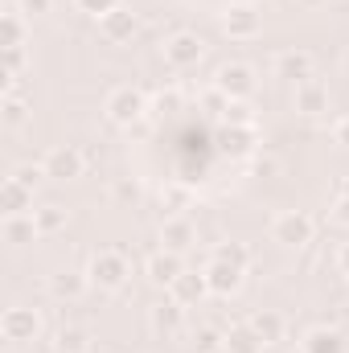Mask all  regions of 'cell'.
I'll list each match as a JSON object with an SVG mask.
<instances>
[{
	"instance_id": "cell-42",
	"label": "cell",
	"mask_w": 349,
	"mask_h": 353,
	"mask_svg": "<svg viewBox=\"0 0 349 353\" xmlns=\"http://www.w3.org/2000/svg\"><path fill=\"white\" fill-rule=\"evenodd\" d=\"M296 4H300V8H325L329 0H296Z\"/></svg>"
},
{
	"instance_id": "cell-41",
	"label": "cell",
	"mask_w": 349,
	"mask_h": 353,
	"mask_svg": "<svg viewBox=\"0 0 349 353\" xmlns=\"http://www.w3.org/2000/svg\"><path fill=\"white\" fill-rule=\"evenodd\" d=\"M337 267L349 275V243H341V251H337Z\"/></svg>"
},
{
	"instance_id": "cell-34",
	"label": "cell",
	"mask_w": 349,
	"mask_h": 353,
	"mask_svg": "<svg viewBox=\"0 0 349 353\" xmlns=\"http://www.w3.org/2000/svg\"><path fill=\"white\" fill-rule=\"evenodd\" d=\"M12 176H17V181H25L29 189H37V185H41V176H46V165H17Z\"/></svg>"
},
{
	"instance_id": "cell-26",
	"label": "cell",
	"mask_w": 349,
	"mask_h": 353,
	"mask_svg": "<svg viewBox=\"0 0 349 353\" xmlns=\"http://www.w3.org/2000/svg\"><path fill=\"white\" fill-rule=\"evenodd\" d=\"M210 259H222V263H235V267H251V247L247 243H239V239H222V243H214V251H210Z\"/></svg>"
},
{
	"instance_id": "cell-10",
	"label": "cell",
	"mask_w": 349,
	"mask_h": 353,
	"mask_svg": "<svg viewBox=\"0 0 349 353\" xmlns=\"http://www.w3.org/2000/svg\"><path fill=\"white\" fill-rule=\"evenodd\" d=\"M271 70H275V79H283V83H292V87L317 79V62H312L308 50H279L275 62H271Z\"/></svg>"
},
{
	"instance_id": "cell-21",
	"label": "cell",
	"mask_w": 349,
	"mask_h": 353,
	"mask_svg": "<svg viewBox=\"0 0 349 353\" xmlns=\"http://www.w3.org/2000/svg\"><path fill=\"white\" fill-rule=\"evenodd\" d=\"M33 239H41L33 214H12V218H4V243H8V247H29Z\"/></svg>"
},
{
	"instance_id": "cell-9",
	"label": "cell",
	"mask_w": 349,
	"mask_h": 353,
	"mask_svg": "<svg viewBox=\"0 0 349 353\" xmlns=\"http://www.w3.org/2000/svg\"><path fill=\"white\" fill-rule=\"evenodd\" d=\"M148 333L157 337V341H173L185 333V304H177L173 296L169 300H157L152 308H148Z\"/></svg>"
},
{
	"instance_id": "cell-2",
	"label": "cell",
	"mask_w": 349,
	"mask_h": 353,
	"mask_svg": "<svg viewBox=\"0 0 349 353\" xmlns=\"http://www.w3.org/2000/svg\"><path fill=\"white\" fill-rule=\"evenodd\" d=\"M87 279H90V288H99V292H119L132 279V263H128V255L119 247H103V251L90 255Z\"/></svg>"
},
{
	"instance_id": "cell-30",
	"label": "cell",
	"mask_w": 349,
	"mask_h": 353,
	"mask_svg": "<svg viewBox=\"0 0 349 353\" xmlns=\"http://www.w3.org/2000/svg\"><path fill=\"white\" fill-rule=\"evenodd\" d=\"M193 350L197 353H226V333H218V329H197V333H193Z\"/></svg>"
},
{
	"instance_id": "cell-13",
	"label": "cell",
	"mask_w": 349,
	"mask_h": 353,
	"mask_svg": "<svg viewBox=\"0 0 349 353\" xmlns=\"http://www.w3.org/2000/svg\"><path fill=\"white\" fill-rule=\"evenodd\" d=\"M169 296H173L177 304H185V308H197L206 296H210V279H206V271H181L177 275V283L169 288Z\"/></svg>"
},
{
	"instance_id": "cell-22",
	"label": "cell",
	"mask_w": 349,
	"mask_h": 353,
	"mask_svg": "<svg viewBox=\"0 0 349 353\" xmlns=\"http://www.w3.org/2000/svg\"><path fill=\"white\" fill-rule=\"evenodd\" d=\"M25 33H29V17L21 8H8L0 17V50H17L25 46Z\"/></svg>"
},
{
	"instance_id": "cell-40",
	"label": "cell",
	"mask_w": 349,
	"mask_h": 353,
	"mask_svg": "<svg viewBox=\"0 0 349 353\" xmlns=\"http://www.w3.org/2000/svg\"><path fill=\"white\" fill-rule=\"evenodd\" d=\"M255 173H275V161H271V157H255Z\"/></svg>"
},
{
	"instance_id": "cell-14",
	"label": "cell",
	"mask_w": 349,
	"mask_h": 353,
	"mask_svg": "<svg viewBox=\"0 0 349 353\" xmlns=\"http://www.w3.org/2000/svg\"><path fill=\"white\" fill-rule=\"evenodd\" d=\"M144 271H148V279H152L157 288H173L177 275L185 271V259H181V251H152L148 263H144Z\"/></svg>"
},
{
	"instance_id": "cell-27",
	"label": "cell",
	"mask_w": 349,
	"mask_h": 353,
	"mask_svg": "<svg viewBox=\"0 0 349 353\" xmlns=\"http://www.w3.org/2000/svg\"><path fill=\"white\" fill-rule=\"evenodd\" d=\"M0 119H4L8 128L25 123V119H29V99H25L21 90H4V103H0Z\"/></svg>"
},
{
	"instance_id": "cell-3",
	"label": "cell",
	"mask_w": 349,
	"mask_h": 353,
	"mask_svg": "<svg viewBox=\"0 0 349 353\" xmlns=\"http://www.w3.org/2000/svg\"><path fill=\"white\" fill-rule=\"evenodd\" d=\"M103 111L115 128H136L144 115H148V94L140 87H115L103 99Z\"/></svg>"
},
{
	"instance_id": "cell-18",
	"label": "cell",
	"mask_w": 349,
	"mask_h": 353,
	"mask_svg": "<svg viewBox=\"0 0 349 353\" xmlns=\"http://www.w3.org/2000/svg\"><path fill=\"white\" fill-rule=\"evenodd\" d=\"M0 210H4V218L33 210V189L25 181H17V176H4L0 181Z\"/></svg>"
},
{
	"instance_id": "cell-44",
	"label": "cell",
	"mask_w": 349,
	"mask_h": 353,
	"mask_svg": "<svg viewBox=\"0 0 349 353\" xmlns=\"http://www.w3.org/2000/svg\"><path fill=\"white\" fill-rule=\"evenodd\" d=\"M4 353H21V345H4Z\"/></svg>"
},
{
	"instance_id": "cell-31",
	"label": "cell",
	"mask_w": 349,
	"mask_h": 353,
	"mask_svg": "<svg viewBox=\"0 0 349 353\" xmlns=\"http://www.w3.org/2000/svg\"><path fill=\"white\" fill-rule=\"evenodd\" d=\"M25 62H29L25 46H17V50H4V79H8V90H12V79H21Z\"/></svg>"
},
{
	"instance_id": "cell-4",
	"label": "cell",
	"mask_w": 349,
	"mask_h": 353,
	"mask_svg": "<svg viewBox=\"0 0 349 353\" xmlns=\"http://www.w3.org/2000/svg\"><path fill=\"white\" fill-rule=\"evenodd\" d=\"M218 25H222V33L230 41H251V37L263 33V12H259V4H251V0H235V4L222 8Z\"/></svg>"
},
{
	"instance_id": "cell-35",
	"label": "cell",
	"mask_w": 349,
	"mask_h": 353,
	"mask_svg": "<svg viewBox=\"0 0 349 353\" xmlns=\"http://www.w3.org/2000/svg\"><path fill=\"white\" fill-rule=\"evenodd\" d=\"M74 4H79L87 17H94V21H99V17H107L111 8H119V0H74Z\"/></svg>"
},
{
	"instance_id": "cell-7",
	"label": "cell",
	"mask_w": 349,
	"mask_h": 353,
	"mask_svg": "<svg viewBox=\"0 0 349 353\" xmlns=\"http://www.w3.org/2000/svg\"><path fill=\"white\" fill-rule=\"evenodd\" d=\"M165 62L173 66V70H193L201 58H206V41H201V33H193V29H181L173 33L169 41H165Z\"/></svg>"
},
{
	"instance_id": "cell-36",
	"label": "cell",
	"mask_w": 349,
	"mask_h": 353,
	"mask_svg": "<svg viewBox=\"0 0 349 353\" xmlns=\"http://www.w3.org/2000/svg\"><path fill=\"white\" fill-rule=\"evenodd\" d=\"M17 8H21L29 21H33V17H46V12L54 8V0H17Z\"/></svg>"
},
{
	"instance_id": "cell-6",
	"label": "cell",
	"mask_w": 349,
	"mask_h": 353,
	"mask_svg": "<svg viewBox=\"0 0 349 353\" xmlns=\"http://www.w3.org/2000/svg\"><path fill=\"white\" fill-rule=\"evenodd\" d=\"M214 87L222 90L230 103H247V99L255 94V87H259V74H255V66H247V62H226V66H218Z\"/></svg>"
},
{
	"instance_id": "cell-15",
	"label": "cell",
	"mask_w": 349,
	"mask_h": 353,
	"mask_svg": "<svg viewBox=\"0 0 349 353\" xmlns=\"http://www.w3.org/2000/svg\"><path fill=\"white\" fill-rule=\"evenodd\" d=\"M243 267L235 263H222V259H210L206 263V279H210V296H235L243 288Z\"/></svg>"
},
{
	"instance_id": "cell-29",
	"label": "cell",
	"mask_w": 349,
	"mask_h": 353,
	"mask_svg": "<svg viewBox=\"0 0 349 353\" xmlns=\"http://www.w3.org/2000/svg\"><path fill=\"white\" fill-rule=\"evenodd\" d=\"M189 201H193V193H189L185 185H165V189H161V205H165L169 214H185Z\"/></svg>"
},
{
	"instance_id": "cell-17",
	"label": "cell",
	"mask_w": 349,
	"mask_h": 353,
	"mask_svg": "<svg viewBox=\"0 0 349 353\" xmlns=\"http://www.w3.org/2000/svg\"><path fill=\"white\" fill-rule=\"evenodd\" d=\"M46 288H50L54 300H66V304H70V300H79V296L90 288V279H87V271H70V267H62V271L50 275Z\"/></svg>"
},
{
	"instance_id": "cell-43",
	"label": "cell",
	"mask_w": 349,
	"mask_h": 353,
	"mask_svg": "<svg viewBox=\"0 0 349 353\" xmlns=\"http://www.w3.org/2000/svg\"><path fill=\"white\" fill-rule=\"evenodd\" d=\"M337 197H349V176H341V185H337Z\"/></svg>"
},
{
	"instance_id": "cell-1",
	"label": "cell",
	"mask_w": 349,
	"mask_h": 353,
	"mask_svg": "<svg viewBox=\"0 0 349 353\" xmlns=\"http://www.w3.org/2000/svg\"><path fill=\"white\" fill-rule=\"evenodd\" d=\"M267 234H271V243H279L288 251H300V247H308L317 239V218L308 210H279L271 218Z\"/></svg>"
},
{
	"instance_id": "cell-20",
	"label": "cell",
	"mask_w": 349,
	"mask_h": 353,
	"mask_svg": "<svg viewBox=\"0 0 349 353\" xmlns=\"http://www.w3.org/2000/svg\"><path fill=\"white\" fill-rule=\"evenodd\" d=\"M300 353H346V341L337 329L329 325H312L304 337H300Z\"/></svg>"
},
{
	"instance_id": "cell-5",
	"label": "cell",
	"mask_w": 349,
	"mask_h": 353,
	"mask_svg": "<svg viewBox=\"0 0 349 353\" xmlns=\"http://www.w3.org/2000/svg\"><path fill=\"white\" fill-rule=\"evenodd\" d=\"M41 312L37 308H29V304H12V308H4V316H0V337L8 341V345H29V341H37L41 337Z\"/></svg>"
},
{
	"instance_id": "cell-12",
	"label": "cell",
	"mask_w": 349,
	"mask_h": 353,
	"mask_svg": "<svg viewBox=\"0 0 349 353\" xmlns=\"http://www.w3.org/2000/svg\"><path fill=\"white\" fill-rule=\"evenodd\" d=\"M99 33H103L111 46H123V41H132V37L140 33V17H136L128 4H119V8H111L107 17H99Z\"/></svg>"
},
{
	"instance_id": "cell-37",
	"label": "cell",
	"mask_w": 349,
	"mask_h": 353,
	"mask_svg": "<svg viewBox=\"0 0 349 353\" xmlns=\"http://www.w3.org/2000/svg\"><path fill=\"white\" fill-rule=\"evenodd\" d=\"M333 140H337L341 148H349V111H346V115H337V119H333Z\"/></svg>"
},
{
	"instance_id": "cell-11",
	"label": "cell",
	"mask_w": 349,
	"mask_h": 353,
	"mask_svg": "<svg viewBox=\"0 0 349 353\" xmlns=\"http://www.w3.org/2000/svg\"><path fill=\"white\" fill-rule=\"evenodd\" d=\"M292 107H296V115H304V119H321V115H329L333 94H329V87H325L321 79H308V83H300V87L292 90Z\"/></svg>"
},
{
	"instance_id": "cell-19",
	"label": "cell",
	"mask_w": 349,
	"mask_h": 353,
	"mask_svg": "<svg viewBox=\"0 0 349 353\" xmlns=\"http://www.w3.org/2000/svg\"><path fill=\"white\" fill-rule=\"evenodd\" d=\"M247 325L255 329V337H259L263 345H275V341H283V333H288V321H283L275 308H255V312L247 316Z\"/></svg>"
},
{
	"instance_id": "cell-23",
	"label": "cell",
	"mask_w": 349,
	"mask_h": 353,
	"mask_svg": "<svg viewBox=\"0 0 349 353\" xmlns=\"http://www.w3.org/2000/svg\"><path fill=\"white\" fill-rule=\"evenodd\" d=\"M222 148H226L230 157H255V148H259V128H255V123L230 128V132L222 136Z\"/></svg>"
},
{
	"instance_id": "cell-28",
	"label": "cell",
	"mask_w": 349,
	"mask_h": 353,
	"mask_svg": "<svg viewBox=\"0 0 349 353\" xmlns=\"http://www.w3.org/2000/svg\"><path fill=\"white\" fill-rule=\"evenodd\" d=\"M33 218H37V230L41 234H58V230H66V205H58V201H50V205H41V210H33Z\"/></svg>"
},
{
	"instance_id": "cell-32",
	"label": "cell",
	"mask_w": 349,
	"mask_h": 353,
	"mask_svg": "<svg viewBox=\"0 0 349 353\" xmlns=\"http://www.w3.org/2000/svg\"><path fill=\"white\" fill-rule=\"evenodd\" d=\"M148 111H157V115H173V111H181V94H177V90H161V94L148 103Z\"/></svg>"
},
{
	"instance_id": "cell-16",
	"label": "cell",
	"mask_w": 349,
	"mask_h": 353,
	"mask_svg": "<svg viewBox=\"0 0 349 353\" xmlns=\"http://www.w3.org/2000/svg\"><path fill=\"white\" fill-rule=\"evenodd\" d=\"M161 243H165V251H185V247L197 243V226L185 214H169L161 222Z\"/></svg>"
},
{
	"instance_id": "cell-33",
	"label": "cell",
	"mask_w": 349,
	"mask_h": 353,
	"mask_svg": "<svg viewBox=\"0 0 349 353\" xmlns=\"http://www.w3.org/2000/svg\"><path fill=\"white\" fill-rule=\"evenodd\" d=\"M222 119H226L230 128H243V123H255V115H251V107H247V103H230V107L222 111Z\"/></svg>"
},
{
	"instance_id": "cell-8",
	"label": "cell",
	"mask_w": 349,
	"mask_h": 353,
	"mask_svg": "<svg viewBox=\"0 0 349 353\" xmlns=\"http://www.w3.org/2000/svg\"><path fill=\"white\" fill-rule=\"evenodd\" d=\"M41 165H46V176H54V181H79L87 173V157L79 144H54L41 157Z\"/></svg>"
},
{
	"instance_id": "cell-45",
	"label": "cell",
	"mask_w": 349,
	"mask_h": 353,
	"mask_svg": "<svg viewBox=\"0 0 349 353\" xmlns=\"http://www.w3.org/2000/svg\"><path fill=\"white\" fill-rule=\"evenodd\" d=\"M341 66H346V74H349V54H346V62H341Z\"/></svg>"
},
{
	"instance_id": "cell-39",
	"label": "cell",
	"mask_w": 349,
	"mask_h": 353,
	"mask_svg": "<svg viewBox=\"0 0 349 353\" xmlns=\"http://www.w3.org/2000/svg\"><path fill=\"white\" fill-rule=\"evenodd\" d=\"M333 222L349 226V197H337V205H333Z\"/></svg>"
},
{
	"instance_id": "cell-38",
	"label": "cell",
	"mask_w": 349,
	"mask_h": 353,
	"mask_svg": "<svg viewBox=\"0 0 349 353\" xmlns=\"http://www.w3.org/2000/svg\"><path fill=\"white\" fill-rule=\"evenodd\" d=\"M111 193H115L119 201H136V193H140V189H136V185H128V181H115V185H111Z\"/></svg>"
},
{
	"instance_id": "cell-25",
	"label": "cell",
	"mask_w": 349,
	"mask_h": 353,
	"mask_svg": "<svg viewBox=\"0 0 349 353\" xmlns=\"http://www.w3.org/2000/svg\"><path fill=\"white\" fill-rule=\"evenodd\" d=\"M267 345H263L259 337H255V329L243 321V325H230V333H226V353H263Z\"/></svg>"
},
{
	"instance_id": "cell-24",
	"label": "cell",
	"mask_w": 349,
	"mask_h": 353,
	"mask_svg": "<svg viewBox=\"0 0 349 353\" xmlns=\"http://www.w3.org/2000/svg\"><path fill=\"white\" fill-rule=\"evenodd\" d=\"M50 345H54V353H90V333L83 325H62Z\"/></svg>"
}]
</instances>
